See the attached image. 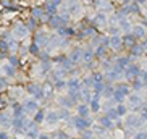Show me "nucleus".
<instances>
[{
    "mask_svg": "<svg viewBox=\"0 0 147 139\" xmlns=\"http://www.w3.org/2000/svg\"><path fill=\"white\" fill-rule=\"evenodd\" d=\"M71 125H73L74 128H78V130H86L87 126H91V120L82 118V117H76V118H73Z\"/></svg>",
    "mask_w": 147,
    "mask_h": 139,
    "instance_id": "1",
    "label": "nucleus"
},
{
    "mask_svg": "<svg viewBox=\"0 0 147 139\" xmlns=\"http://www.w3.org/2000/svg\"><path fill=\"white\" fill-rule=\"evenodd\" d=\"M29 92L34 94V97H37V99H42L44 97V89L40 86H36V84H31L29 86Z\"/></svg>",
    "mask_w": 147,
    "mask_h": 139,
    "instance_id": "2",
    "label": "nucleus"
},
{
    "mask_svg": "<svg viewBox=\"0 0 147 139\" xmlns=\"http://www.w3.org/2000/svg\"><path fill=\"white\" fill-rule=\"evenodd\" d=\"M128 126H129V128H136V126L138 125H142V120H141V118L139 117H136V115H129V117H128Z\"/></svg>",
    "mask_w": 147,
    "mask_h": 139,
    "instance_id": "3",
    "label": "nucleus"
},
{
    "mask_svg": "<svg viewBox=\"0 0 147 139\" xmlns=\"http://www.w3.org/2000/svg\"><path fill=\"white\" fill-rule=\"evenodd\" d=\"M142 73V71H141V70L138 68V66H129V68L126 70L125 71V74H126V78H134V76H139V74Z\"/></svg>",
    "mask_w": 147,
    "mask_h": 139,
    "instance_id": "4",
    "label": "nucleus"
},
{
    "mask_svg": "<svg viewBox=\"0 0 147 139\" xmlns=\"http://www.w3.org/2000/svg\"><path fill=\"white\" fill-rule=\"evenodd\" d=\"M68 89H69V92H79L81 84H79L78 79H71V81L68 83Z\"/></svg>",
    "mask_w": 147,
    "mask_h": 139,
    "instance_id": "5",
    "label": "nucleus"
},
{
    "mask_svg": "<svg viewBox=\"0 0 147 139\" xmlns=\"http://www.w3.org/2000/svg\"><path fill=\"white\" fill-rule=\"evenodd\" d=\"M141 97L139 96H129V105L131 109H138V107H141Z\"/></svg>",
    "mask_w": 147,
    "mask_h": 139,
    "instance_id": "6",
    "label": "nucleus"
},
{
    "mask_svg": "<svg viewBox=\"0 0 147 139\" xmlns=\"http://www.w3.org/2000/svg\"><path fill=\"white\" fill-rule=\"evenodd\" d=\"M113 89H115L117 92H120V94H123L125 97L128 96V94H129V87L126 86V84H118V86H115Z\"/></svg>",
    "mask_w": 147,
    "mask_h": 139,
    "instance_id": "7",
    "label": "nucleus"
},
{
    "mask_svg": "<svg viewBox=\"0 0 147 139\" xmlns=\"http://www.w3.org/2000/svg\"><path fill=\"white\" fill-rule=\"evenodd\" d=\"M87 115H89V107H87V105H79L78 107V117L86 118Z\"/></svg>",
    "mask_w": 147,
    "mask_h": 139,
    "instance_id": "8",
    "label": "nucleus"
},
{
    "mask_svg": "<svg viewBox=\"0 0 147 139\" xmlns=\"http://www.w3.org/2000/svg\"><path fill=\"white\" fill-rule=\"evenodd\" d=\"M100 125L104 126V128H113V123H112V120H110L108 117L100 118Z\"/></svg>",
    "mask_w": 147,
    "mask_h": 139,
    "instance_id": "9",
    "label": "nucleus"
},
{
    "mask_svg": "<svg viewBox=\"0 0 147 139\" xmlns=\"http://www.w3.org/2000/svg\"><path fill=\"white\" fill-rule=\"evenodd\" d=\"M57 120H58V113H57V112H50L47 115V121L49 123H52V125H53V123H57Z\"/></svg>",
    "mask_w": 147,
    "mask_h": 139,
    "instance_id": "10",
    "label": "nucleus"
},
{
    "mask_svg": "<svg viewBox=\"0 0 147 139\" xmlns=\"http://www.w3.org/2000/svg\"><path fill=\"white\" fill-rule=\"evenodd\" d=\"M115 112H117V115H118V117H123V115H126L128 109H126V107H125L123 104H120V105L117 107V110H115Z\"/></svg>",
    "mask_w": 147,
    "mask_h": 139,
    "instance_id": "11",
    "label": "nucleus"
},
{
    "mask_svg": "<svg viewBox=\"0 0 147 139\" xmlns=\"http://www.w3.org/2000/svg\"><path fill=\"white\" fill-rule=\"evenodd\" d=\"M24 109L28 110V112H32V110H36L37 109V104H36V102H26V104H24Z\"/></svg>",
    "mask_w": 147,
    "mask_h": 139,
    "instance_id": "12",
    "label": "nucleus"
},
{
    "mask_svg": "<svg viewBox=\"0 0 147 139\" xmlns=\"http://www.w3.org/2000/svg\"><path fill=\"white\" fill-rule=\"evenodd\" d=\"M44 118H45V113H44V110H39V112L36 113V117H34V121L40 123V121H44Z\"/></svg>",
    "mask_w": 147,
    "mask_h": 139,
    "instance_id": "13",
    "label": "nucleus"
},
{
    "mask_svg": "<svg viewBox=\"0 0 147 139\" xmlns=\"http://www.w3.org/2000/svg\"><path fill=\"white\" fill-rule=\"evenodd\" d=\"M91 107L94 112H99L100 110V104H99V99H91Z\"/></svg>",
    "mask_w": 147,
    "mask_h": 139,
    "instance_id": "14",
    "label": "nucleus"
},
{
    "mask_svg": "<svg viewBox=\"0 0 147 139\" xmlns=\"http://www.w3.org/2000/svg\"><path fill=\"white\" fill-rule=\"evenodd\" d=\"M104 87H105V84L102 83V81H97V83H94L95 92H102V91H104Z\"/></svg>",
    "mask_w": 147,
    "mask_h": 139,
    "instance_id": "15",
    "label": "nucleus"
},
{
    "mask_svg": "<svg viewBox=\"0 0 147 139\" xmlns=\"http://www.w3.org/2000/svg\"><path fill=\"white\" fill-rule=\"evenodd\" d=\"M134 89H136V91H139V89H142V87H144V83H142V81H139V79H136V81H134Z\"/></svg>",
    "mask_w": 147,
    "mask_h": 139,
    "instance_id": "16",
    "label": "nucleus"
},
{
    "mask_svg": "<svg viewBox=\"0 0 147 139\" xmlns=\"http://www.w3.org/2000/svg\"><path fill=\"white\" fill-rule=\"evenodd\" d=\"M107 117L110 118V120H117V118H118V115H117V112H115V110H108Z\"/></svg>",
    "mask_w": 147,
    "mask_h": 139,
    "instance_id": "17",
    "label": "nucleus"
},
{
    "mask_svg": "<svg viewBox=\"0 0 147 139\" xmlns=\"http://www.w3.org/2000/svg\"><path fill=\"white\" fill-rule=\"evenodd\" d=\"M84 86H86V87L94 86V79H92V76H91V78H86V79H84Z\"/></svg>",
    "mask_w": 147,
    "mask_h": 139,
    "instance_id": "18",
    "label": "nucleus"
},
{
    "mask_svg": "<svg viewBox=\"0 0 147 139\" xmlns=\"http://www.w3.org/2000/svg\"><path fill=\"white\" fill-rule=\"evenodd\" d=\"M84 139H94V131H84Z\"/></svg>",
    "mask_w": 147,
    "mask_h": 139,
    "instance_id": "19",
    "label": "nucleus"
},
{
    "mask_svg": "<svg viewBox=\"0 0 147 139\" xmlns=\"http://www.w3.org/2000/svg\"><path fill=\"white\" fill-rule=\"evenodd\" d=\"M69 115H68V112H66V110H61L60 113H58V118H68Z\"/></svg>",
    "mask_w": 147,
    "mask_h": 139,
    "instance_id": "20",
    "label": "nucleus"
},
{
    "mask_svg": "<svg viewBox=\"0 0 147 139\" xmlns=\"http://www.w3.org/2000/svg\"><path fill=\"white\" fill-rule=\"evenodd\" d=\"M133 53H134V55H141V53H142V49H141V47H134L133 49Z\"/></svg>",
    "mask_w": 147,
    "mask_h": 139,
    "instance_id": "21",
    "label": "nucleus"
},
{
    "mask_svg": "<svg viewBox=\"0 0 147 139\" xmlns=\"http://www.w3.org/2000/svg\"><path fill=\"white\" fill-rule=\"evenodd\" d=\"M71 60H73V61H78V60H79V52H73V55H71Z\"/></svg>",
    "mask_w": 147,
    "mask_h": 139,
    "instance_id": "22",
    "label": "nucleus"
},
{
    "mask_svg": "<svg viewBox=\"0 0 147 139\" xmlns=\"http://www.w3.org/2000/svg\"><path fill=\"white\" fill-rule=\"evenodd\" d=\"M66 84H65V81H61V79H58V81H57V87H58V89H61V87H65Z\"/></svg>",
    "mask_w": 147,
    "mask_h": 139,
    "instance_id": "23",
    "label": "nucleus"
},
{
    "mask_svg": "<svg viewBox=\"0 0 147 139\" xmlns=\"http://www.w3.org/2000/svg\"><path fill=\"white\" fill-rule=\"evenodd\" d=\"M136 139H147V133H138Z\"/></svg>",
    "mask_w": 147,
    "mask_h": 139,
    "instance_id": "24",
    "label": "nucleus"
},
{
    "mask_svg": "<svg viewBox=\"0 0 147 139\" xmlns=\"http://www.w3.org/2000/svg\"><path fill=\"white\" fill-rule=\"evenodd\" d=\"M142 83H144V86H147V71H142Z\"/></svg>",
    "mask_w": 147,
    "mask_h": 139,
    "instance_id": "25",
    "label": "nucleus"
},
{
    "mask_svg": "<svg viewBox=\"0 0 147 139\" xmlns=\"http://www.w3.org/2000/svg\"><path fill=\"white\" fill-rule=\"evenodd\" d=\"M91 58H92V53H91V52H86V53H84V60H86V61H89Z\"/></svg>",
    "mask_w": 147,
    "mask_h": 139,
    "instance_id": "26",
    "label": "nucleus"
},
{
    "mask_svg": "<svg viewBox=\"0 0 147 139\" xmlns=\"http://www.w3.org/2000/svg\"><path fill=\"white\" fill-rule=\"evenodd\" d=\"M31 52H32V53L36 55V53H39V49L36 47V45H32V47H31Z\"/></svg>",
    "mask_w": 147,
    "mask_h": 139,
    "instance_id": "27",
    "label": "nucleus"
},
{
    "mask_svg": "<svg viewBox=\"0 0 147 139\" xmlns=\"http://www.w3.org/2000/svg\"><path fill=\"white\" fill-rule=\"evenodd\" d=\"M125 42L128 44V45H133V37H126V39H125Z\"/></svg>",
    "mask_w": 147,
    "mask_h": 139,
    "instance_id": "28",
    "label": "nucleus"
},
{
    "mask_svg": "<svg viewBox=\"0 0 147 139\" xmlns=\"http://www.w3.org/2000/svg\"><path fill=\"white\" fill-rule=\"evenodd\" d=\"M112 42H113V47H115V45H118V44H120V39H113Z\"/></svg>",
    "mask_w": 147,
    "mask_h": 139,
    "instance_id": "29",
    "label": "nucleus"
},
{
    "mask_svg": "<svg viewBox=\"0 0 147 139\" xmlns=\"http://www.w3.org/2000/svg\"><path fill=\"white\" fill-rule=\"evenodd\" d=\"M39 139H50V138H49L47 134H40V136H39Z\"/></svg>",
    "mask_w": 147,
    "mask_h": 139,
    "instance_id": "30",
    "label": "nucleus"
},
{
    "mask_svg": "<svg viewBox=\"0 0 147 139\" xmlns=\"http://www.w3.org/2000/svg\"><path fill=\"white\" fill-rule=\"evenodd\" d=\"M0 139H7V136H5V134H0Z\"/></svg>",
    "mask_w": 147,
    "mask_h": 139,
    "instance_id": "31",
    "label": "nucleus"
},
{
    "mask_svg": "<svg viewBox=\"0 0 147 139\" xmlns=\"http://www.w3.org/2000/svg\"><path fill=\"white\" fill-rule=\"evenodd\" d=\"M100 139H102V138H100Z\"/></svg>",
    "mask_w": 147,
    "mask_h": 139,
    "instance_id": "32",
    "label": "nucleus"
}]
</instances>
